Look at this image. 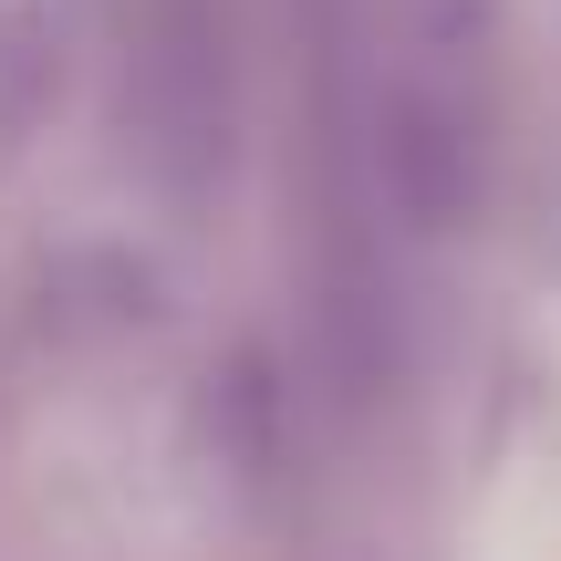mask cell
I'll use <instances>...</instances> for the list:
<instances>
[{
	"mask_svg": "<svg viewBox=\"0 0 561 561\" xmlns=\"http://www.w3.org/2000/svg\"><path fill=\"white\" fill-rule=\"evenodd\" d=\"M136 83H146V157L178 187H198L229 157V42H219V21L198 0H157Z\"/></svg>",
	"mask_w": 561,
	"mask_h": 561,
	"instance_id": "obj_1",
	"label": "cell"
}]
</instances>
